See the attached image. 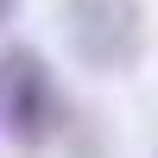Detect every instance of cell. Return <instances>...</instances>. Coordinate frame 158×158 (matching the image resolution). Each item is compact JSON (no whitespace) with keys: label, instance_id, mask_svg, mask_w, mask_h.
Listing matches in <instances>:
<instances>
[{"label":"cell","instance_id":"6da1fadb","mask_svg":"<svg viewBox=\"0 0 158 158\" xmlns=\"http://www.w3.org/2000/svg\"><path fill=\"white\" fill-rule=\"evenodd\" d=\"M57 38L89 76H133L146 63V0H57Z\"/></svg>","mask_w":158,"mask_h":158},{"label":"cell","instance_id":"7a4b0ae2","mask_svg":"<svg viewBox=\"0 0 158 158\" xmlns=\"http://www.w3.org/2000/svg\"><path fill=\"white\" fill-rule=\"evenodd\" d=\"M0 133L25 152L51 146L57 133V82L32 44H0Z\"/></svg>","mask_w":158,"mask_h":158},{"label":"cell","instance_id":"3957f363","mask_svg":"<svg viewBox=\"0 0 158 158\" xmlns=\"http://www.w3.org/2000/svg\"><path fill=\"white\" fill-rule=\"evenodd\" d=\"M19 19V0H0V25H13Z\"/></svg>","mask_w":158,"mask_h":158}]
</instances>
